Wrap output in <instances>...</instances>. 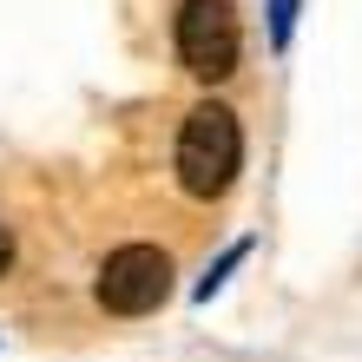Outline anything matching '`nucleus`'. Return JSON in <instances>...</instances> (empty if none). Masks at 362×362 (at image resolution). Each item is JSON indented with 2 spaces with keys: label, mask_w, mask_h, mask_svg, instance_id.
Returning a JSON list of instances; mask_svg holds the SVG:
<instances>
[{
  "label": "nucleus",
  "mask_w": 362,
  "mask_h": 362,
  "mask_svg": "<svg viewBox=\"0 0 362 362\" xmlns=\"http://www.w3.org/2000/svg\"><path fill=\"white\" fill-rule=\"evenodd\" d=\"M244 172V132H238V112L218 99L191 105L185 112V132H178V185L191 198H224Z\"/></svg>",
  "instance_id": "f257e3e1"
},
{
  "label": "nucleus",
  "mask_w": 362,
  "mask_h": 362,
  "mask_svg": "<svg viewBox=\"0 0 362 362\" xmlns=\"http://www.w3.org/2000/svg\"><path fill=\"white\" fill-rule=\"evenodd\" d=\"M238 7L230 0H185L178 7V59L191 79H230L238 73Z\"/></svg>",
  "instance_id": "f03ea898"
},
{
  "label": "nucleus",
  "mask_w": 362,
  "mask_h": 362,
  "mask_svg": "<svg viewBox=\"0 0 362 362\" xmlns=\"http://www.w3.org/2000/svg\"><path fill=\"white\" fill-rule=\"evenodd\" d=\"M99 303L112 316H145L172 296V257L158 244H119L112 257L99 264Z\"/></svg>",
  "instance_id": "7ed1b4c3"
},
{
  "label": "nucleus",
  "mask_w": 362,
  "mask_h": 362,
  "mask_svg": "<svg viewBox=\"0 0 362 362\" xmlns=\"http://www.w3.org/2000/svg\"><path fill=\"white\" fill-rule=\"evenodd\" d=\"M7 257H13V238H7V224H0V270H7Z\"/></svg>",
  "instance_id": "20e7f679"
}]
</instances>
